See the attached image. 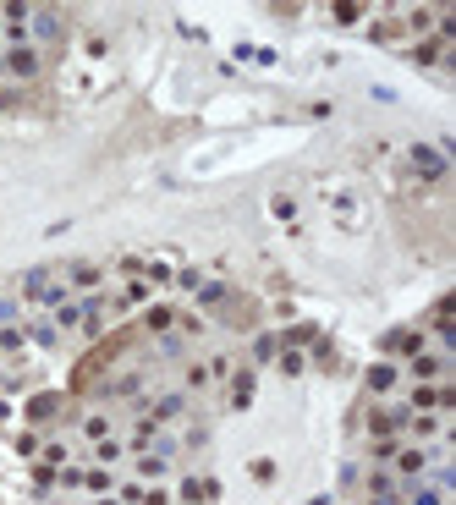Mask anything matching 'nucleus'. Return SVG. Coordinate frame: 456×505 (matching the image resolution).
<instances>
[{
	"label": "nucleus",
	"mask_w": 456,
	"mask_h": 505,
	"mask_svg": "<svg viewBox=\"0 0 456 505\" xmlns=\"http://www.w3.org/2000/svg\"><path fill=\"white\" fill-rule=\"evenodd\" d=\"M198 302H209V308L226 302V286H220V281H215V286H198Z\"/></svg>",
	"instance_id": "nucleus-14"
},
{
	"label": "nucleus",
	"mask_w": 456,
	"mask_h": 505,
	"mask_svg": "<svg viewBox=\"0 0 456 505\" xmlns=\"http://www.w3.org/2000/svg\"><path fill=\"white\" fill-rule=\"evenodd\" d=\"M253 401V373H236V384H231V407H247Z\"/></svg>",
	"instance_id": "nucleus-8"
},
{
	"label": "nucleus",
	"mask_w": 456,
	"mask_h": 505,
	"mask_svg": "<svg viewBox=\"0 0 456 505\" xmlns=\"http://www.w3.org/2000/svg\"><path fill=\"white\" fill-rule=\"evenodd\" d=\"M390 384H396V368L390 362H374L369 368V390H390Z\"/></svg>",
	"instance_id": "nucleus-7"
},
{
	"label": "nucleus",
	"mask_w": 456,
	"mask_h": 505,
	"mask_svg": "<svg viewBox=\"0 0 456 505\" xmlns=\"http://www.w3.org/2000/svg\"><path fill=\"white\" fill-rule=\"evenodd\" d=\"M275 352H281V341H275V335H264V341L253 346V357H258V362H264V357H275Z\"/></svg>",
	"instance_id": "nucleus-15"
},
{
	"label": "nucleus",
	"mask_w": 456,
	"mask_h": 505,
	"mask_svg": "<svg viewBox=\"0 0 456 505\" xmlns=\"http://www.w3.org/2000/svg\"><path fill=\"white\" fill-rule=\"evenodd\" d=\"M55 407H61L55 396H33V401H28V418H33V423H44V418H55Z\"/></svg>",
	"instance_id": "nucleus-6"
},
{
	"label": "nucleus",
	"mask_w": 456,
	"mask_h": 505,
	"mask_svg": "<svg viewBox=\"0 0 456 505\" xmlns=\"http://www.w3.org/2000/svg\"><path fill=\"white\" fill-rule=\"evenodd\" d=\"M313 335H319V330H313V324H297V330H286V341H292V346H308V341H313Z\"/></svg>",
	"instance_id": "nucleus-13"
},
{
	"label": "nucleus",
	"mask_w": 456,
	"mask_h": 505,
	"mask_svg": "<svg viewBox=\"0 0 456 505\" xmlns=\"http://www.w3.org/2000/svg\"><path fill=\"white\" fill-rule=\"evenodd\" d=\"M407 165H412V170H418L423 181H440V176L451 170V165H446V154H440V148H429V143H412V154H407Z\"/></svg>",
	"instance_id": "nucleus-1"
},
{
	"label": "nucleus",
	"mask_w": 456,
	"mask_h": 505,
	"mask_svg": "<svg viewBox=\"0 0 456 505\" xmlns=\"http://www.w3.org/2000/svg\"><path fill=\"white\" fill-rule=\"evenodd\" d=\"M396 467H401V478L412 484V478H418V472L429 467V456H423V450H401V456H396Z\"/></svg>",
	"instance_id": "nucleus-5"
},
{
	"label": "nucleus",
	"mask_w": 456,
	"mask_h": 505,
	"mask_svg": "<svg viewBox=\"0 0 456 505\" xmlns=\"http://www.w3.org/2000/svg\"><path fill=\"white\" fill-rule=\"evenodd\" d=\"M0 67H11V72H17V77H33V72H39V55H33V50H22V44H17V50H11V55H6V61H0Z\"/></svg>",
	"instance_id": "nucleus-4"
},
{
	"label": "nucleus",
	"mask_w": 456,
	"mask_h": 505,
	"mask_svg": "<svg viewBox=\"0 0 456 505\" xmlns=\"http://www.w3.org/2000/svg\"><path fill=\"white\" fill-rule=\"evenodd\" d=\"M149 330H170V308H154V313H149Z\"/></svg>",
	"instance_id": "nucleus-18"
},
{
	"label": "nucleus",
	"mask_w": 456,
	"mask_h": 505,
	"mask_svg": "<svg viewBox=\"0 0 456 505\" xmlns=\"http://www.w3.org/2000/svg\"><path fill=\"white\" fill-rule=\"evenodd\" d=\"M138 472H143V478H159V472H165V456H159V450L143 456V461H138Z\"/></svg>",
	"instance_id": "nucleus-12"
},
{
	"label": "nucleus",
	"mask_w": 456,
	"mask_h": 505,
	"mask_svg": "<svg viewBox=\"0 0 456 505\" xmlns=\"http://www.w3.org/2000/svg\"><path fill=\"white\" fill-rule=\"evenodd\" d=\"M22 286H28V296H33V302H50V308H61V302H67V286H61L50 269H33Z\"/></svg>",
	"instance_id": "nucleus-2"
},
{
	"label": "nucleus",
	"mask_w": 456,
	"mask_h": 505,
	"mask_svg": "<svg viewBox=\"0 0 456 505\" xmlns=\"http://www.w3.org/2000/svg\"><path fill=\"white\" fill-rule=\"evenodd\" d=\"M407 505H440V489H423L418 484V489H407Z\"/></svg>",
	"instance_id": "nucleus-11"
},
{
	"label": "nucleus",
	"mask_w": 456,
	"mask_h": 505,
	"mask_svg": "<svg viewBox=\"0 0 456 505\" xmlns=\"http://www.w3.org/2000/svg\"><path fill=\"white\" fill-rule=\"evenodd\" d=\"M33 341L39 346H55V324H33Z\"/></svg>",
	"instance_id": "nucleus-16"
},
{
	"label": "nucleus",
	"mask_w": 456,
	"mask_h": 505,
	"mask_svg": "<svg viewBox=\"0 0 456 505\" xmlns=\"http://www.w3.org/2000/svg\"><path fill=\"white\" fill-rule=\"evenodd\" d=\"M159 418H182V396H165L159 401Z\"/></svg>",
	"instance_id": "nucleus-17"
},
{
	"label": "nucleus",
	"mask_w": 456,
	"mask_h": 505,
	"mask_svg": "<svg viewBox=\"0 0 456 505\" xmlns=\"http://www.w3.org/2000/svg\"><path fill=\"white\" fill-rule=\"evenodd\" d=\"M72 286H99V269L94 264H72Z\"/></svg>",
	"instance_id": "nucleus-10"
},
{
	"label": "nucleus",
	"mask_w": 456,
	"mask_h": 505,
	"mask_svg": "<svg viewBox=\"0 0 456 505\" xmlns=\"http://www.w3.org/2000/svg\"><path fill=\"white\" fill-rule=\"evenodd\" d=\"M105 505H116V500H105Z\"/></svg>",
	"instance_id": "nucleus-19"
},
{
	"label": "nucleus",
	"mask_w": 456,
	"mask_h": 505,
	"mask_svg": "<svg viewBox=\"0 0 456 505\" xmlns=\"http://www.w3.org/2000/svg\"><path fill=\"white\" fill-rule=\"evenodd\" d=\"M385 352H390V357H418V352H423V335H418V330H390V335H385Z\"/></svg>",
	"instance_id": "nucleus-3"
},
{
	"label": "nucleus",
	"mask_w": 456,
	"mask_h": 505,
	"mask_svg": "<svg viewBox=\"0 0 456 505\" xmlns=\"http://www.w3.org/2000/svg\"><path fill=\"white\" fill-rule=\"evenodd\" d=\"M33 33H39V39H55V33H61V17H55V11H39V28H33Z\"/></svg>",
	"instance_id": "nucleus-9"
}]
</instances>
